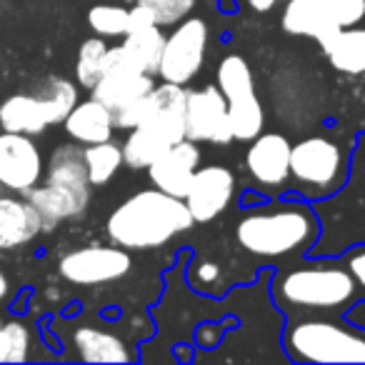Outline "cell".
<instances>
[{"label": "cell", "mask_w": 365, "mask_h": 365, "mask_svg": "<svg viewBox=\"0 0 365 365\" xmlns=\"http://www.w3.org/2000/svg\"><path fill=\"white\" fill-rule=\"evenodd\" d=\"M320 235V220L303 198H265L245 205L235 223V243L255 258L278 260L308 253Z\"/></svg>", "instance_id": "1"}, {"label": "cell", "mask_w": 365, "mask_h": 365, "mask_svg": "<svg viewBox=\"0 0 365 365\" xmlns=\"http://www.w3.org/2000/svg\"><path fill=\"white\" fill-rule=\"evenodd\" d=\"M270 295L285 315H345L360 300L343 258L300 260L278 268Z\"/></svg>", "instance_id": "2"}, {"label": "cell", "mask_w": 365, "mask_h": 365, "mask_svg": "<svg viewBox=\"0 0 365 365\" xmlns=\"http://www.w3.org/2000/svg\"><path fill=\"white\" fill-rule=\"evenodd\" d=\"M195 225L188 203L158 188H145L125 198L108 215L110 243L125 250H158Z\"/></svg>", "instance_id": "3"}, {"label": "cell", "mask_w": 365, "mask_h": 365, "mask_svg": "<svg viewBox=\"0 0 365 365\" xmlns=\"http://www.w3.org/2000/svg\"><path fill=\"white\" fill-rule=\"evenodd\" d=\"M283 350L303 365L365 363V328L348 315H288Z\"/></svg>", "instance_id": "4"}, {"label": "cell", "mask_w": 365, "mask_h": 365, "mask_svg": "<svg viewBox=\"0 0 365 365\" xmlns=\"http://www.w3.org/2000/svg\"><path fill=\"white\" fill-rule=\"evenodd\" d=\"M350 173V145L340 135L318 133L290 148V185L308 203L325 200L345 185Z\"/></svg>", "instance_id": "5"}, {"label": "cell", "mask_w": 365, "mask_h": 365, "mask_svg": "<svg viewBox=\"0 0 365 365\" xmlns=\"http://www.w3.org/2000/svg\"><path fill=\"white\" fill-rule=\"evenodd\" d=\"M76 81L51 76L31 93H13L0 101V130L41 135L51 125H63L68 113L81 101Z\"/></svg>", "instance_id": "6"}, {"label": "cell", "mask_w": 365, "mask_h": 365, "mask_svg": "<svg viewBox=\"0 0 365 365\" xmlns=\"http://www.w3.org/2000/svg\"><path fill=\"white\" fill-rule=\"evenodd\" d=\"M215 86L228 103V118L233 138L238 143H250L263 133L265 110L255 91V76L250 63L238 53H230L215 68Z\"/></svg>", "instance_id": "7"}, {"label": "cell", "mask_w": 365, "mask_h": 365, "mask_svg": "<svg viewBox=\"0 0 365 365\" xmlns=\"http://www.w3.org/2000/svg\"><path fill=\"white\" fill-rule=\"evenodd\" d=\"M208 21L190 16L182 18L165 36L158 76L168 83H175V86H188L203 68L205 56H208Z\"/></svg>", "instance_id": "8"}, {"label": "cell", "mask_w": 365, "mask_h": 365, "mask_svg": "<svg viewBox=\"0 0 365 365\" xmlns=\"http://www.w3.org/2000/svg\"><path fill=\"white\" fill-rule=\"evenodd\" d=\"M133 270L130 250L120 245H83L58 258V275L71 285L98 288L123 280Z\"/></svg>", "instance_id": "9"}, {"label": "cell", "mask_w": 365, "mask_h": 365, "mask_svg": "<svg viewBox=\"0 0 365 365\" xmlns=\"http://www.w3.org/2000/svg\"><path fill=\"white\" fill-rule=\"evenodd\" d=\"M290 148L283 133H260L245 150V173L265 198H278L290 188Z\"/></svg>", "instance_id": "10"}, {"label": "cell", "mask_w": 365, "mask_h": 365, "mask_svg": "<svg viewBox=\"0 0 365 365\" xmlns=\"http://www.w3.org/2000/svg\"><path fill=\"white\" fill-rule=\"evenodd\" d=\"M46 175L43 153L33 135L0 130V188L28 195Z\"/></svg>", "instance_id": "11"}, {"label": "cell", "mask_w": 365, "mask_h": 365, "mask_svg": "<svg viewBox=\"0 0 365 365\" xmlns=\"http://www.w3.org/2000/svg\"><path fill=\"white\" fill-rule=\"evenodd\" d=\"M185 138L193 143L210 145H230L235 140L228 118V103L220 88L203 86L198 91H188L185 101Z\"/></svg>", "instance_id": "12"}, {"label": "cell", "mask_w": 365, "mask_h": 365, "mask_svg": "<svg viewBox=\"0 0 365 365\" xmlns=\"http://www.w3.org/2000/svg\"><path fill=\"white\" fill-rule=\"evenodd\" d=\"M235 193H238V180L228 165H220V163L200 165L185 193V203L193 213L195 225L210 223L223 215L235 200Z\"/></svg>", "instance_id": "13"}, {"label": "cell", "mask_w": 365, "mask_h": 365, "mask_svg": "<svg viewBox=\"0 0 365 365\" xmlns=\"http://www.w3.org/2000/svg\"><path fill=\"white\" fill-rule=\"evenodd\" d=\"M153 88H155V81H153L150 73H143L133 66H125V63L113 53V48H108L106 71H103L101 81L91 88V98L101 101L103 106H108L115 113V110H120V108L145 98Z\"/></svg>", "instance_id": "14"}, {"label": "cell", "mask_w": 365, "mask_h": 365, "mask_svg": "<svg viewBox=\"0 0 365 365\" xmlns=\"http://www.w3.org/2000/svg\"><path fill=\"white\" fill-rule=\"evenodd\" d=\"M200 160H203V153H200L198 143L182 138V140L168 145L145 173L153 188L185 200V193H188L195 170L200 168Z\"/></svg>", "instance_id": "15"}, {"label": "cell", "mask_w": 365, "mask_h": 365, "mask_svg": "<svg viewBox=\"0 0 365 365\" xmlns=\"http://www.w3.org/2000/svg\"><path fill=\"white\" fill-rule=\"evenodd\" d=\"M185 101H188V88L163 81L145 96V115L140 125L153 128L170 145L182 140L185 138Z\"/></svg>", "instance_id": "16"}, {"label": "cell", "mask_w": 365, "mask_h": 365, "mask_svg": "<svg viewBox=\"0 0 365 365\" xmlns=\"http://www.w3.org/2000/svg\"><path fill=\"white\" fill-rule=\"evenodd\" d=\"M43 233V220L26 195L0 193V250H18Z\"/></svg>", "instance_id": "17"}, {"label": "cell", "mask_w": 365, "mask_h": 365, "mask_svg": "<svg viewBox=\"0 0 365 365\" xmlns=\"http://www.w3.org/2000/svg\"><path fill=\"white\" fill-rule=\"evenodd\" d=\"M71 348L83 363H133L138 353L125 338L98 325H78L71 333Z\"/></svg>", "instance_id": "18"}, {"label": "cell", "mask_w": 365, "mask_h": 365, "mask_svg": "<svg viewBox=\"0 0 365 365\" xmlns=\"http://www.w3.org/2000/svg\"><path fill=\"white\" fill-rule=\"evenodd\" d=\"M33 203V208L38 210L43 220V233H53L58 225H63L66 220H76L91 205V198L76 193V190H68L56 182L41 180L31 193L26 195Z\"/></svg>", "instance_id": "19"}, {"label": "cell", "mask_w": 365, "mask_h": 365, "mask_svg": "<svg viewBox=\"0 0 365 365\" xmlns=\"http://www.w3.org/2000/svg\"><path fill=\"white\" fill-rule=\"evenodd\" d=\"M63 130L78 145H93V143L113 140V133L118 128L110 108L96 98H88V101H78L76 108L68 113V118L63 120Z\"/></svg>", "instance_id": "20"}, {"label": "cell", "mask_w": 365, "mask_h": 365, "mask_svg": "<svg viewBox=\"0 0 365 365\" xmlns=\"http://www.w3.org/2000/svg\"><path fill=\"white\" fill-rule=\"evenodd\" d=\"M46 182H56L63 185L68 190H76V193L91 198L93 195V185L91 178H88V168H86V158H83V145L78 143H63L56 145V150L51 153L46 163Z\"/></svg>", "instance_id": "21"}, {"label": "cell", "mask_w": 365, "mask_h": 365, "mask_svg": "<svg viewBox=\"0 0 365 365\" xmlns=\"http://www.w3.org/2000/svg\"><path fill=\"white\" fill-rule=\"evenodd\" d=\"M280 28L288 36L313 38L318 46H323L338 31V26L325 16L323 8L315 0H285L283 16H280Z\"/></svg>", "instance_id": "22"}, {"label": "cell", "mask_w": 365, "mask_h": 365, "mask_svg": "<svg viewBox=\"0 0 365 365\" xmlns=\"http://www.w3.org/2000/svg\"><path fill=\"white\" fill-rule=\"evenodd\" d=\"M163 43H165L163 28L148 26V28H138V31H128L125 36H123L120 46H113V53H115L125 66H133L143 73L158 76Z\"/></svg>", "instance_id": "23"}, {"label": "cell", "mask_w": 365, "mask_h": 365, "mask_svg": "<svg viewBox=\"0 0 365 365\" xmlns=\"http://www.w3.org/2000/svg\"><path fill=\"white\" fill-rule=\"evenodd\" d=\"M330 66L345 76H363L365 73V23L350 28H338L328 41L320 46Z\"/></svg>", "instance_id": "24"}, {"label": "cell", "mask_w": 365, "mask_h": 365, "mask_svg": "<svg viewBox=\"0 0 365 365\" xmlns=\"http://www.w3.org/2000/svg\"><path fill=\"white\" fill-rule=\"evenodd\" d=\"M123 145V163L130 170H148L158 155L165 150L170 143L163 135H158L153 128L135 125L128 130V138L120 143Z\"/></svg>", "instance_id": "25"}, {"label": "cell", "mask_w": 365, "mask_h": 365, "mask_svg": "<svg viewBox=\"0 0 365 365\" xmlns=\"http://www.w3.org/2000/svg\"><path fill=\"white\" fill-rule=\"evenodd\" d=\"M83 158H86L88 178H91L93 188H103L115 178L123 163V145L115 140L106 143H93V145H83Z\"/></svg>", "instance_id": "26"}, {"label": "cell", "mask_w": 365, "mask_h": 365, "mask_svg": "<svg viewBox=\"0 0 365 365\" xmlns=\"http://www.w3.org/2000/svg\"><path fill=\"white\" fill-rule=\"evenodd\" d=\"M33 345H36L33 328L26 320H3V328H0V363H26V360H31Z\"/></svg>", "instance_id": "27"}, {"label": "cell", "mask_w": 365, "mask_h": 365, "mask_svg": "<svg viewBox=\"0 0 365 365\" xmlns=\"http://www.w3.org/2000/svg\"><path fill=\"white\" fill-rule=\"evenodd\" d=\"M108 43L106 38H86L78 48L76 56V83L86 91H91L98 81H101L103 71H106V56H108Z\"/></svg>", "instance_id": "28"}, {"label": "cell", "mask_w": 365, "mask_h": 365, "mask_svg": "<svg viewBox=\"0 0 365 365\" xmlns=\"http://www.w3.org/2000/svg\"><path fill=\"white\" fill-rule=\"evenodd\" d=\"M88 26L101 38H123L130 31V8L101 3L88 11Z\"/></svg>", "instance_id": "29"}, {"label": "cell", "mask_w": 365, "mask_h": 365, "mask_svg": "<svg viewBox=\"0 0 365 365\" xmlns=\"http://www.w3.org/2000/svg\"><path fill=\"white\" fill-rule=\"evenodd\" d=\"M188 283L198 293H220L225 290V275L220 270V263L210 258H193L188 265Z\"/></svg>", "instance_id": "30"}, {"label": "cell", "mask_w": 365, "mask_h": 365, "mask_svg": "<svg viewBox=\"0 0 365 365\" xmlns=\"http://www.w3.org/2000/svg\"><path fill=\"white\" fill-rule=\"evenodd\" d=\"M338 28L365 23V0H315Z\"/></svg>", "instance_id": "31"}, {"label": "cell", "mask_w": 365, "mask_h": 365, "mask_svg": "<svg viewBox=\"0 0 365 365\" xmlns=\"http://www.w3.org/2000/svg\"><path fill=\"white\" fill-rule=\"evenodd\" d=\"M138 3H145V6L153 8L158 18V26L165 28V26H175L180 23L182 18H188L193 13L195 3L198 0H138Z\"/></svg>", "instance_id": "32"}, {"label": "cell", "mask_w": 365, "mask_h": 365, "mask_svg": "<svg viewBox=\"0 0 365 365\" xmlns=\"http://www.w3.org/2000/svg\"><path fill=\"white\" fill-rule=\"evenodd\" d=\"M345 268L350 270L355 280V288H358V298L365 303V243L363 245H353L348 253L343 255Z\"/></svg>", "instance_id": "33"}, {"label": "cell", "mask_w": 365, "mask_h": 365, "mask_svg": "<svg viewBox=\"0 0 365 365\" xmlns=\"http://www.w3.org/2000/svg\"><path fill=\"white\" fill-rule=\"evenodd\" d=\"M223 335H225L223 323H200L198 328H195V345L205 350H213L220 345Z\"/></svg>", "instance_id": "34"}, {"label": "cell", "mask_w": 365, "mask_h": 365, "mask_svg": "<svg viewBox=\"0 0 365 365\" xmlns=\"http://www.w3.org/2000/svg\"><path fill=\"white\" fill-rule=\"evenodd\" d=\"M148 26H158L155 13H153V8L145 6V3H135V6L130 8V31L148 28Z\"/></svg>", "instance_id": "35"}, {"label": "cell", "mask_w": 365, "mask_h": 365, "mask_svg": "<svg viewBox=\"0 0 365 365\" xmlns=\"http://www.w3.org/2000/svg\"><path fill=\"white\" fill-rule=\"evenodd\" d=\"M11 290H13L11 278L6 275V270L0 268V305L8 303V298H11Z\"/></svg>", "instance_id": "36"}, {"label": "cell", "mask_w": 365, "mask_h": 365, "mask_svg": "<svg viewBox=\"0 0 365 365\" xmlns=\"http://www.w3.org/2000/svg\"><path fill=\"white\" fill-rule=\"evenodd\" d=\"M255 13H270L275 6H278V0H245Z\"/></svg>", "instance_id": "37"}, {"label": "cell", "mask_w": 365, "mask_h": 365, "mask_svg": "<svg viewBox=\"0 0 365 365\" xmlns=\"http://www.w3.org/2000/svg\"><path fill=\"white\" fill-rule=\"evenodd\" d=\"M3 320H6V318H3V315H0V328H3Z\"/></svg>", "instance_id": "38"}, {"label": "cell", "mask_w": 365, "mask_h": 365, "mask_svg": "<svg viewBox=\"0 0 365 365\" xmlns=\"http://www.w3.org/2000/svg\"><path fill=\"white\" fill-rule=\"evenodd\" d=\"M133 3H138V0H133Z\"/></svg>", "instance_id": "39"}]
</instances>
